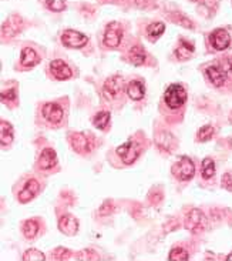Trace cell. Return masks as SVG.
<instances>
[{
	"mask_svg": "<svg viewBox=\"0 0 232 261\" xmlns=\"http://www.w3.org/2000/svg\"><path fill=\"white\" fill-rule=\"evenodd\" d=\"M173 174L175 177H178L180 180H191L195 174V166L194 161L189 157L184 156L181 157L180 160L173 166Z\"/></svg>",
	"mask_w": 232,
	"mask_h": 261,
	"instance_id": "obj_1",
	"label": "cell"
},
{
	"mask_svg": "<svg viewBox=\"0 0 232 261\" xmlns=\"http://www.w3.org/2000/svg\"><path fill=\"white\" fill-rule=\"evenodd\" d=\"M164 100L168 107L178 108L187 100V92L184 90V87L181 84H171L164 94Z\"/></svg>",
	"mask_w": 232,
	"mask_h": 261,
	"instance_id": "obj_2",
	"label": "cell"
},
{
	"mask_svg": "<svg viewBox=\"0 0 232 261\" xmlns=\"http://www.w3.org/2000/svg\"><path fill=\"white\" fill-rule=\"evenodd\" d=\"M117 154L121 157V160L126 163V164H132L140 154V149H138V144L134 143V141H127L121 146L117 147Z\"/></svg>",
	"mask_w": 232,
	"mask_h": 261,
	"instance_id": "obj_3",
	"label": "cell"
},
{
	"mask_svg": "<svg viewBox=\"0 0 232 261\" xmlns=\"http://www.w3.org/2000/svg\"><path fill=\"white\" fill-rule=\"evenodd\" d=\"M185 224H187V229L191 230L192 233H200V231H203L206 226V220L204 213L197 209L191 210L189 214H188V217H187V223H185Z\"/></svg>",
	"mask_w": 232,
	"mask_h": 261,
	"instance_id": "obj_4",
	"label": "cell"
},
{
	"mask_svg": "<svg viewBox=\"0 0 232 261\" xmlns=\"http://www.w3.org/2000/svg\"><path fill=\"white\" fill-rule=\"evenodd\" d=\"M64 46L67 47H72V49H80L83 47L84 45H87L88 42V37L80 31H76V30H66L63 37H61Z\"/></svg>",
	"mask_w": 232,
	"mask_h": 261,
	"instance_id": "obj_5",
	"label": "cell"
},
{
	"mask_svg": "<svg viewBox=\"0 0 232 261\" xmlns=\"http://www.w3.org/2000/svg\"><path fill=\"white\" fill-rule=\"evenodd\" d=\"M121 37H123V30L120 25L116 22L110 23L104 33V45L107 47H117L121 42Z\"/></svg>",
	"mask_w": 232,
	"mask_h": 261,
	"instance_id": "obj_6",
	"label": "cell"
},
{
	"mask_svg": "<svg viewBox=\"0 0 232 261\" xmlns=\"http://www.w3.org/2000/svg\"><path fill=\"white\" fill-rule=\"evenodd\" d=\"M211 43L215 50H225L231 43V37L224 29H218L211 34Z\"/></svg>",
	"mask_w": 232,
	"mask_h": 261,
	"instance_id": "obj_7",
	"label": "cell"
},
{
	"mask_svg": "<svg viewBox=\"0 0 232 261\" xmlns=\"http://www.w3.org/2000/svg\"><path fill=\"white\" fill-rule=\"evenodd\" d=\"M43 116L53 124H57L63 119V108L56 103H47L43 106Z\"/></svg>",
	"mask_w": 232,
	"mask_h": 261,
	"instance_id": "obj_8",
	"label": "cell"
},
{
	"mask_svg": "<svg viewBox=\"0 0 232 261\" xmlns=\"http://www.w3.org/2000/svg\"><path fill=\"white\" fill-rule=\"evenodd\" d=\"M70 143H72V147L77 153H87L91 149L88 138L83 133H72L70 134Z\"/></svg>",
	"mask_w": 232,
	"mask_h": 261,
	"instance_id": "obj_9",
	"label": "cell"
},
{
	"mask_svg": "<svg viewBox=\"0 0 232 261\" xmlns=\"http://www.w3.org/2000/svg\"><path fill=\"white\" fill-rule=\"evenodd\" d=\"M39 190H40V184L37 183V180H34V179L27 180L25 187H23L22 191L19 193V200H20L22 203L30 201V200L39 193Z\"/></svg>",
	"mask_w": 232,
	"mask_h": 261,
	"instance_id": "obj_10",
	"label": "cell"
},
{
	"mask_svg": "<svg viewBox=\"0 0 232 261\" xmlns=\"http://www.w3.org/2000/svg\"><path fill=\"white\" fill-rule=\"evenodd\" d=\"M58 229L61 233L67 235H74L78 231V221L73 215H63L58 223Z\"/></svg>",
	"mask_w": 232,
	"mask_h": 261,
	"instance_id": "obj_11",
	"label": "cell"
},
{
	"mask_svg": "<svg viewBox=\"0 0 232 261\" xmlns=\"http://www.w3.org/2000/svg\"><path fill=\"white\" fill-rule=\"evenodd\" d=\"M50 70H52L53 76L58 80H67V78L72 77L70 67L61 60H53L50 63Z\"/></svg>",
	"mask_w": 232,
	"mask_h": 261,
	"instance_id": "obj_12",
	"label": "cell"
},
{
	"mask_svg": "<svg viewBox=\"0 0 232 261\" xmlns=\"http://www.w3.org/2000/svg\"><path fill=\"white\" fill-rule=\"evenodd\" d=\"M123 89V80L120 77H111L108 78L104 84V96L107 99H113L114 96H117Z\"/></svg>",
	"mask_w": 232,
	"mask_h": 261,
	"instance_id": "obj_13",
	"label": "cell"
},
{
	"mask_svg": "<svg viewBox=\"0 0 232 261\" xmlns=\"http://www.w3.org/2000/svg\"><path fill=\"white\" fill-rule=\"evenodd\" d=\"M56 161H57L56 152L53 149H44L40 154V158H39V166L43 170H50L56 166Z\"/></svg>",
	"mask_w": 232,
	"mask_h": 261,
	"instance_id": "obj_14",
	"label": "cell"
},
{
	"mask_svg": "<svg viewBox=\"0 0 232 261\" xmlns=\"http://www.w3.org/2000/svg\"><path fill=\"white\" fill-rule=\"evenodd\" d=\"M127 94L130 96V99L132 100H141L145 94V89L144 84L138 80H132L127 86Z\"/></svg>",
	"mask_w": 232,
	"mask_h": 261,
	"instance_id": "obj_15",
	"label": "cell"
},
{
	"mask_svg": "<svg viewBox=\"0 0 232 261\" xmlns=\"http://www.w3.org/2000/svg\"><path fill=\"white\" fill-rule=\"evenodd\" d=\"M206 76L211 80V83L217 87H221L225 83V73L217 66H209L206 69Z\"/></svg>",
	"mask_w": 232,
	"mask_h": 261,
	"instance_id": "obj_16",
	"label": "cell"
},
{
	"mask_svg": "<svg viewBox=\"0 0 232 261\" xmlns=\"http://www.w3.org/2000/svg\"><path fill=\"white\" fill-rule=\"evenodd\" d=\"M20 61H22V64L26 66V67H33V66H36V64L40 61V59H39L37 53L34 52L33 49L26 47V49H23V52H22Z\"/></svg>",
	"mask_w": 232,
	"mask_h": 261,
	"instance_id": "obj_17",
	"label": "cell"
},
{
	"mask_svg": "<svg viewBox=\"0 0 232 261\" xmlns=\"http://www.w3.org/2000/svg\"><path fill=\"white\" fill-rule=\"evenodd\" d=\"M0 140H1V146H7L13 140V127L6 122L0 123Z\"/></svg>",
	"mask_w": 232,
	"mask_h": 261,
	"instance_id": "obj_18",
	"label": "cell"
},
{
	"mask_svg": "<svg viewBox=\"0 0 232 261\" xmlns=\"http://www.w3.org/2000/svg\"><path fill=\"white\" fill-rule=\"evenodd\" d=\"M130 61L135 66H140L145 61V53L140 46H135L130 50Z\"/></svg>",
	"mask_w": 232,
	"mask_h": 261,
	"instance_id": "obj_19",
	"label": "cell"
},
{
	"mask_svg": "<svg viewBox=\"0 0 232 261\" xmlns=\"http://www.w3.org/2000/svg\"><path fill=\"white\" fill-rule=\"evenodd\" d=\"M110 113L108 111H102V113H99V114H96V117L93 119V123H94V126L97 127V129H100V130H104L107 126H108V123H110Z\"/></svg>",
	"mask_w": 232,
	"mask_h": 261,
	"instance_id": "obj_20",
	"label": "cell"
},
{
	"mask_svg": "<svg viewBox=\"0 0 232 261\" xmlns=\"http://www.w3.org/2000/svg\"><path fill=\"white\" fill-rule=\"evenodd\" d=\"M23 233L27 238H34L36 234L39 233V224L36 220H27L23 226Z\"/></svg>",
	"mask_w": 232,
	"mask_h": 261,
	"instance_id": "obj_21",
	"label": "cell"
},
{
	"mask_svg": "<svg viewBox=\"0 0 232 261\" xmlns=\"http://www.w3.org/2000/svg\"><path fill=\"white\" fill-rule=\"evenodd\" d=\"M215 174V164L214 160L206 157L205 160L203 161V177L204 179H211Z\"/></svg>",
	"mask_w": 232,
	"mask_h": 261,
	"instance_id": "obj_22",
	"label": "cell"
},
{
	"mask_svg": "<svg viewBox=\"0 0 232 261\" xmlns=\"http://www.w3.org/2000/svg\"><path fill=\"white\" fill-rule=\"evenodd\" d=\"M164 30H165L164 23H151L150 26L147 27V33H148V36H150L151 39L160 37V36L164 33Z\"/></svg>",
	"mask_w": 232,
	"mask_h": 261,
	"instance_id": "obj_23",
	"label": "cell"
},
{
	"mask_svg": "<svg viewBox=\"0 0 232 261\" xmlns=\"http://www.w3.org/2000/svg\"><path fill=\"white\" fill-rule=\"evenodd\" d=\"M23 260L25 261H42L44 260V254L36 248H31V250H27L23 256Z\"/></svg>",
	"mask_w": 232,
	"mask_h": 261,
	"instance_id": "obj_24",
	"label": "cell"
},
{
	"mask_svg": "<svg viewBox=\"0 0 232 261\" xmlns=\"http://www.w3.org/2000/svg\"><path fill=\"white\" fill-rule=\"evenodd\" d=\"M214 133H215V130L212 126H204L198 131V140L200 141H208L214 136Z\"/></svg>",
	"mask_w": 232,
	"mask_h": 261,
	"instance_id": "obj_25",
	"label": "cell"
},
{
	"mask_svg": "<svg viewBox=\"0 0 232 261\" xmlns=\"http://www.w3.org/2000/svg\"><path fill=\"white\" fill-rule=\"evenodd\" d=\"M170 260H188V253L184 248H174L170 253Z\"/></svg>",
	"mask_w": 232,
	"mask_h": 261,
	"instance_id": "obj_26",
	"label": "cell"
},
{
	"mask_svg": "<svg viewBox=\"0 0 232 261\" xmlns=\"http://www.w3.org/2000/svg\"><path fill=\"white\" fill-rule=\"evenodd\" d=\"M181 46L180 49L177 50V56H180V59H185L187 57V54L189 52H194V47H192V45H189V43H187L185 40H181Z\"/></svg>",
	"mask_w": 232,
	"mask_h": 261,
	"instance_id": "obj_27",
	"label": "cell"
},
{
	"mask_svg": "<svg viewBox=\"0 0 232 261\" xmlns=\"http://www.w3.org/2000/svg\"><path fill=\"white\" fill-rule=\"evenodd\" d=\"M46 1H47V6L54 12H61V10L66 9L64 0H46Z\"/></svg>",
	"mask_w": 232,
	"mask_h": 261,
	"instance_id": "obj_28",
	"label": "cell"
},
{
	"mask_svg": "<svg viewBox=\"0 0 232 261\" xmlns=\"http://www.w3.org/2000/svg\"><path fill=\"white\" fill-rule=\"evenodd\" d=\"M1 100L6 103V102H14L16 100V92L12 89V90H7V92H3L1 93Z\"/></svg>",
	"mask_w": 232,
	"mask_h": 261,
	"instance_id": "obj_29",
	"label": "cell"
},
{
	"mask_svg": "<svg viewBox=\"0 0 232 261\" xmlns=\"http://www.w3.org/2000/svg\"><path fill=\"white\" fill-rule=\"evenodd\" d=\"M222 187L232 191V173H227L222 176Z\"/></svg>",
	"mask_w": 232,
	"mask_h": 261,
	"instance_id": "obj_30",
	"label": "cell"
},
{
	"mask_svg": "<svg viewBox=\"0 0 232 261\" xmlns=\"http://www.w3.org/2000/svg\"><path fill=\"white\" fill-rule=\"evenodd\" d=\"M228 260H232V256H230V257H228Z\"/></svg>",
	"mask_w": 232,
	"mask_h": 261,
	"instance_id": "obj_31",
	"label": "cell"
}]
</instances>
